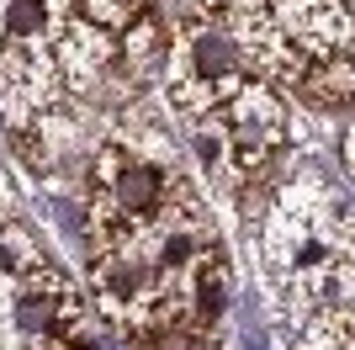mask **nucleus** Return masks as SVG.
Segmentation results:
<instances>
[{
  "label": "nucleus",
  "mask_w": 355,
  "mask_h": 350,
  "mask_svg": "<svg viewBox=\"0 0 355 350\" xmlns=\"http://www.w3.org/2000/svg\"><path fill=\"white\" fill-rule=\"evenodd\" d=\"M11 212V186H6V175H0V218Z\"/></svg>",
  "instance_id": "9d476101"
},
{
  "label": "nucleus",
  "mask_w": 355,
  "mask_h": 350,
  "mask_svg": "<svg viewBox=\"0 0 355 350\" xmlns=\"http://www.w3.org/2000/svg\"><path fill=\"white\" fill-rule=\"evenodd\" d=\"M0 53H6V27H0Z\"/></svg>",
  "instance_id": "f8f14e48"
},
{
  "label": "nucleus",
  "mask_w": 355,
  "mask_h": 350,
  "mask_svg": "<svg viewBox=\"0 0 355 350\" xmlns=\"http://www.w3.org/2000/svg\"><path fill=\"white\" fill-rule=\"evenodd\" d=\"M345 160L355 165V122H350V128H345Z\"/></svg>",
  "instance_id": "9b49d317"
},
{
  "label": "nucleus",
  "mask_w": 355,
  "mask_h": 350,
  "mask_svg": "<svg viewBox=\"0 0 355 350\" xmlns=\"http://www.w3.org/2000/svg\"><path fill=\"white\" fill-rule=\"evenodd\" d=\"M6 43H53V16L43 0H0Z\"/></svg>",
  "instance_id": "0eeeda50"
},
{
  "label": "nucleus",
  "mask_w": 355,
  "mask_h": 350,
  "mask_svg": "<svg viewBox=\"0 0 355 350\" xmlns=\"http://www.w3.org/2000/svg\"><path fill=\"white\" fill-rule=\"evenodd\" d=\"M85 16L106 32H122L144 16V0H85Z\"/></svg>",
  "instance_id": "1a4fd4ad"
},
{
  "label": "nucleus",
  "mask_w": 355,
  "mask_h": 350,
  "mask_svg": "<svg viewBox=\"0 0 355 350\" xmlns=\"http://www.w3.org/2000/svg\"><path fill=\"white\" fill-rule=\"evenodd\" d=\"M297 90L313 106H324V112H350L355 106V58H313Z\"/></svg>",
  "instance_id": "20e7f679"
},
{
  "label": "nucleus",
  "mask_w": 355,
  "mask_h": 350,
  "mask_svg": "<svg viewBox=\"0 0 355 350\" xmlns=\"http://www.w3.org/2000/svg\"><path fill=\"white\" fill-rule=\"evenodd\" d=\"M228 313V265L223 260H196L191 271V319L218 324Z\"/></svg>",
  "instance_id": "39448f33"
},
{
  "label": "nucleus",
  "mask_w": 355,
  "mask_h": 350,
  "mask_svg": "<svg viewBox=\"0 0 355 350\" xmlns=\"http://www.w3.org/2000/svg\"><path fill=\"white\" fill-rule=\"evenodd\" d=\"M170 96L186 112H218L250 74H244V48L218 22H186L170 38Z\"/></svg>",
  "instance_id": "f257e3e1"
},
{
  "label": "nucleus",
  "mask_w": 355,
  "mask_h": 350,
  "mask_svg": "<svg viewBox=\"0 0 355 350\" xmlns=\"http://www.w3.org/2000/svg\"><path fill=\"white\" fill-rule=\"evenodd\" d=\"M64 96V69L48 43H6L0 53V112L11 128H27L48 117Z\"/></svg>",
  "instance_id": "f03ea898"
},
{
  "label": "nucleus",
  "mask_w": 355,
  "mask_h": 350,
  "mask_svg": "<svg viewBox=\"0 0 355 350\" xmlns=\"http://www.w3.org/2000/svg\"><path fill=\"white\" fill-rule=\"evenodd\" d=\"M122 64L128 69H159L164 58H170V32L154 22V16H138L133 27L122 32Z\"/></svg>",
  "instance_id": "423d86ee"
},
{
  "label": "nucleus",
  "mask_w": 355,
  "mask_h": 350,
  "mask_svg": "<svg viewBox=\"0 0 355 350\" xmlns=\"http://www.w3.org/2000/svg\"><path fill=\"white\" fill-rule=\"evenodd\" d=\"M32 265H37V244L27 239V228L6 223V228H0V276L16 281V276H27Z\"/></svg>",
  "instance_id": "6e6552de"
},
{
  "label": "nucleus",
  "mask_w": 355,
  "mask_h": 350,
  "mask_svg": "<svg viewBox=\"0 0 355 350\" xmlns=\"http://www.w3.org/2000/svg\"><path fill=\"white\" fill-rule=\"evenodd\" d=\"M53 58H59L64 80H96L101 69H112V58H117V32L96 27L90 16H80V22H69V27L53 32Z\"/></svg>",
  "instance_id": "7ed1b4c3"
}]
</instances>
